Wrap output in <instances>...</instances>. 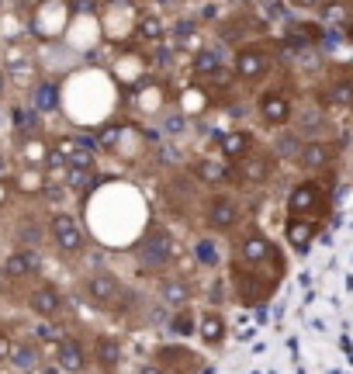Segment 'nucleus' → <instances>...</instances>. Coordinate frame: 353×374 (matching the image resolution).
Listing matches in <instances>:
<instances>
[{
	"label": "nucleus",
	"mask_w": 353,
	"mask_h": 374,
	"mask_svg": "<svg viewBox=\"0 0 353 374\" xmlns=\"http://www.w3.org/2000/svg\"><path fill=\"white\" fill-rule=\"evenodd\" d=\"M322 18L329 21V25H346V8L339 4V0H322Z\"/></svg>",
	"instance_id": "c756f323"
},
{
	"label": "nucleus",
	"mask_w": 353,
	"mask_h": 374,
	"mask_svg": "<svg viewBox=\"0 0 353 374\" xmlns=\"http://www.w3.org/2000/svg\"><path fill=\"white\" fill-rule=\"evenodd\" d=\"M94 357H97V364H101L104 371H115L118 360H122V343H118L115 336H97V343H94Z\"/></svg>",
	"instance_id": "4be33fe9"
},
{
	"label": "nucleus",
	"mask_w": 353,
	"mask_h": 374,
	"mask_svg": "<svg viewBox=\"0 0 353 374\" xmlns=\"http://www.w3.org/2000/svg\"><path fill=\"white\" fill-rule=\"evenodd\" d=\"M187 177L194 184H201V187L218 191V187L232 184V163H225L218 153H201V156H194L187 163Z\"/></svg>",
	"instance_id": "9d476101"
},
{
	"label": "nucleus",
	"mask_w": 353,
	"mask_h": 374,
	"mask_svg": "<svg viewBox=\"0 0 353 374\" xmlns=\"http://www.w3.org/2000/svg\"><path fill=\"white\" fill-rule=\"evenodd\" d=\"M63 336H66L63 326H59V322H49V319H42V326L35 329V339H39V343H49V346H56Z\"/></svg>",
	"instance_id": "c85d7f7f"
},
{
	"label": "nucleus",
	"mask_w": 353,
	"mask_h": 374,
	"mask_svg": "<svg viewBox=\"0 0 353 374\" xmlns=\"http://www.w3.org/2000/svg\"><path fill=\"white\" fill-rule=\"evenodd\" d=\"M0 274H4L8 281H32L42 274V256L35 246H18L4 263H0Z\"/></svg>",
	"instance_id": "ddd939ff"
},
{
	"label": "nucleus",
	"mask_w": 353,
	"mask_h": 374,
	"mask_svg": "<svg viewBox=\"0 0 353 374\" xmlns=\"http://www.w3.org/2000/svg\"><path fill=\"white\" fill-rule=\"evenodd\" d=\"M66 174V180H70V187H73V194H87L90 187H94V170H63Z\"/></svg>",
	"instance_id": "cd10ccee"
},
{
	"label": "nucleus",
	"mask_w": 353,
	"mask_h": 374,
	"mask_svg": "<svg viewBox=\"0 0 353 374\" xmlns=\"http://www.w3.org/2000/svg\"><path fill=\"white\" fill-rule=\"evenodd\" d=\"M0 4H4V0H0Z\"/></svg>",
	"instance_id": "ea45409f"
},
{
	"label": "nucleus",
	"mask_w": 353,
	"mask_h": 374,
	"mask_svg": "<svg viewBox=\"0 0 353 374\" xmlns=\"http://www.w3.org/2000/svg\"><path fill=\"white\" fill-rule=\"evenodd\" d=\"M198 336L204 346H222L225 343V315L218 308H204L198 315Z\"/></svg>",
	"instance_id": "aec40b11"
},
{
	"label": "nucleus",
	"mask_w": 353,
	"mask_h": 374,
	"mask_svg": "<svg viewBox=\"0 0 353 374\" xmlns=\"http://www.w3.org/2000/svg\"><path fill=\"white\" fill-rule=\"evenodd\" d=\"M8 364H11L18 374H32V371L42 364V350H39V343H11Z\"/></svg>",
	"instance_id": "412c9836"
},
{
	"label": "nucleus",
	"mask_w": 353,
	"mask_h": 374,
	"mask_svg": "<svg viewBox=\"0 0 353 374\" xmlns=\"http://www.w3.org/2000/svg\"><path fill=\"white\" fill-rule=\"evenodd\" d=\"M139 374H166V371H163V367H160V364H146V367H142V371H139Z\"/></svg>",
	"instance_id": "72a5a7b5"
},
{
	"label": "nucleus",
	"mask_w": 353,
	"mask_h": 374,
	"mask_svg": "<svg viewBox=\"0 0 353 374\" xmlns=\"http://www.w3.org/2000/svg\"><path fill=\"white\" fill-rule=\"evenodd\" d=\"M318 229H322L318 218H301V215H287V218H284V239H287L291 250H298V253H305V250L315 243Z\"/></svg>",
	"instance_id": "f3484780"
},
{
	"label": "nucleus",
	"mask_w": 353,
	"mask_h": 374,
	"mask_svg": "<svg viewBox=\"0 0 353 374\" xmlns=\"http://www.w3.org/2000/svg\"><path fill=\"white\" fill-rule=\"evenodd\" d=\"M270 70H274V56H270L267 46H260V42H242V46L236 49V56H232V77H236L239 84H246V87L263 84V80L270 77Z\"/></svg>",
	"instance_id": "39448f33"
},
{
	"label": "nucleus",
	"mask_w": 353,
	"mask_h": 374,
	"mask_svg": "<svg viewBox=\"0 0 353 374\" xmlns=\"http://www.w3.org/2000/svg\"><path fill=\"white\" fill-rule=\"evenodd\" d=\"M11 336H8V329H0V364H8V353H11Z\"/></svg>",
	"instance_id": "7c9ffc66"
},
{
	"label": "nucleus",
	"mask_w": 353,
	"mask_h": 374,
	"mask_svg": "<svg viewBox=\"0 0 353 374\" xmlns=\"http://www.w3.org/2000/svg\"><path fill=\"white\" fill-rule=\"evenodd\" d=\"M4 94H8V77L0 73V101H4Z\"/></svg>",
	"instance_id": "c9c22d12"
},
{
	"label": "nucleus",
	"mask_w": 353,
	"mask_h": 374,
	"mask_svg": "<svg viewBox=\"0 0 353 374\" xmlns=\"http://www.w3.org/2000/svg\"><path fill=\"white\" fill-rule=\"evenodd\" d=\"M256 4H263V8H270V11H274V8L280 4V0H256Z\"/></svg>",
	"instance_id": "e433bc0d"
},
{
	"label": "nucleus",
	"mask_w": 353,
	"mask_h": 374,
	"mask_svg": "<svg viewBox=\"0 0 353 374\" xmlns=\"http://www.w3.org/2000/svg\"><path fill=\"white\" fill-rule=\"evenodd\" d=\"M163 4H166V0H163Z\"/></svg>",
	"instance_id": "a19ab883"
},
{
	"label": "nucleus",
	"mask_w": 353,
	"mask_h": 374,
	"mask_svg": "<svg viewBox=\"0 0 353 374\" xmlns=\"http://www.w3.org/2000/svg\"><path fill=\"white\" fill-rule=\"evenodd\" d=\"M156 298L166 308H184L194 301V284L184 274H160L156 277Z\"/></svg>",
	"instance_id": "4468645a"
},
{
	"label": "nucleus",
	"mask_w": 353,
	"mask_h": 374,
	"mask_svg": "<svg viewBox=\"0 0 353 374\" xmlns=\"http://www.w3.org/2000/svg\"><path fill=\"white\" fill-rule=\"evenodd\" d=\"M170 329H173L177 336H191V333H198V315L191 312V305H184V308H173Z\"/></svg>",
	"instance_id": "a878e982"
},
{
	"label": "nucleus",
	"mask_w": 353,
	"mask_h": 374,
	"mask_svg": "<svg viewBox=\"0 0 353 374\" xmlns=\"http://www.w3.org/2000/svg\"><path fill=\"white\" fill-rule=\"evenodd\" d=\"M8 201V191H4V180H0V205H4Z\"/></svg>",
	"instance_id": "4c0bfd02"
},
{
	"label": "nucleus",
	"mask_w": 353,
	"mask_h": 374,
	"mask_svg": "<svg viewBox=\"0 0 353 374\" xmlns=\"http://www.w3.org/2000/svg\"><path fill=\"white\" fill-rule=\"evenodd\" d=\"M291 4H294V8H318L322 0H291Z\"/></svg>",
	"instance_id": "f704fd0d"
},
{
	"label": "nucleus",
	"mask_w": 353,
	"mask_h": 374,
	"mask_svg": "<svg viewBox=\"0 0 353 374\" xmlns=\"http://www.w3.org/2000/svg\"><path fill=\"white\" fill-rule=\"evenodd\" d=\"M232 260L242 263V267H249V270L270 274V277H280V267H284L277 243H274L267 232L253 229V225L232 239Z\"/></svg>",
	"instance_id": "f03ea898"
},
{
	"label": "nucleus",
	"mask_w": 353,
	"mask_h": 374,
	"mask_svg": "<svg viewBox=\"0 0 353 374\" xmlns=\"http://www.w3.org/2000/svg\"><path fill=\"white\" fill-rule=\"evenodd\" d=\"M346 4H353V0H346Z\"/></svg>",
	"instance_id": "58836bf2"
},
{
	"label": "nucleus",
	"mask_w": 353,
	"mask_h": 374,
	"mask_svg": "<svg viewBox=\"0 0 353 374\" xmlns=\"http://www.w3.org/2000/svg\"><path fill=\"white\" fill-rule=\"evenodd\" d=\"M8 174H11V160L0 153V180H8Z\"/></svg>",
	"instance_id": "473e14b6"
},
{
	"label": "nucleus",
	"mask_w": 353,
	"mask_h": 374,
	"mask_svg": "<svg viewBox=\"0 0 353 374\" xmlns=\"http://www.w3.org/2000/svg\"><path fill=\"white\" fill-rule=\"evenodd\" d=\"M132 256H135V267L142 277H160L173 267L177 260V239L173 232L163 225V222H153L132 246Z\"/></svg>",
	"instance_id": "f257e3e1"
},
{
	"label": "nucleus",
	"mask_w": 353,
	"mask_h": 374,
	"mask_svg": "<svg viewBox=\"0 0 353 374\" xmlns=\"http://www.w3.org/2000/svg\"><path fill=\"white\" fill-rule=\"evenodd\" d=\"M187 32H198V25H194V18H180V25H177V35L184 39Z\"/></svg>",
	"instance_id": "2f4dec72"
},
{
	"label": "nucleus",
	"mask_w": 353,
	"mask_h": 374,
	"mask_svg": "<svg viewBox=\"0 0 353 374\" xmlns=\"http://www.w3.org/2000/svg\"><path fill=\"white\" fill-rule=\"evenodd\" d=\"M318 108H336V111H353V77H336L322 91Z\"/></svg>",
	"instance_id": "a211bd4d"
},
{
	"label": "nucleus",
	"mask_w": 353,
	"mask_h": 374,
	"mask_svg": "<svg viewBox=\"0 0 353 374\" xmlns=\"http://www.w3.org/2000/svg\"><path fill=\"white\" fill-rule=\"evenodd\" d=\"M46 239L63 253V256H80L87 250V229L77 215H70L66 208H56L46 218Z\"/></svg>",
	"instance_id": "20e7f679"
},
{
	"label": "nucleus",
	"mask_w": 353,
	"mask_h": 374,
	"mask_svg": "<svg viewBox=\"0 0 353 374\" xmlns=\"http://www.w3.org/2000/svg\"><path fill=\"white\" fill-rule=\"evenodd\" d=\"M84 298H87L94 308L118 312V308L125 305V284H122L118 274H111V270H94V274L84 281Z\"/></svg>",
	"instance_id": "6e6552de"
},
{
	"label": "nucleus",
	"mask_w": 353,
	"mask_h": 374,
	"mask_svg": "<svg viewBox=\"0 0 353 374\" xmlns=\"http://www.w3.org/2000/svg\"><path fill=\"white\" fill-rule=\"evenodd\" d=\"M294 97L284 91V87H267L260 97H256V118L267 125V129H287L294 122Z\"/></svg>",
	"instance_id": "1a4fd4ad"
},
{
	"label": "nucleus",
	"mask_w": 353,
	"mask_h": 374,
	"mask_svg": "<svg viewBox=\"0 0 353 374\" xmlns=\"http://www.w3.org/2000/svg\"><path fill=\"white\" fill-rule=\"evenodd\" d=\"M160 132H163L166 139L184 135V132H187V115H184V111H166V115H160Z\"/></svg>",
	"instance_id": "bb28decb"
},
{
	"label": "nucleus",
	"mask_w": 353,
	"mask_h": 374,
	"mask_svg": "<svg viewBox=\"0 0 353 374\" xmlns=\"http://www.w3.org/2000/svg\"><path fill=\"white\" fill-rule=\"evenodd\" d=\"M287 215H301V218H318L322 222V208H325V184L318 177H301L284 201Z\"/></svg>",
	"instance_id": "0eeeda50"
},
{
	"label": "nucleus",
	"mask_w": 353,
	"mask_h": 374,
	"mask_svg": "<svg viewBox=\"0 0 353 374\" xmlns=\"http://www.w3.org/2000/svg\"><path fill=\"white\" fill-rule=\"evenodd\" d=\"M332 160H336V146L325 142V139H305L301 149H298V156H294L298 170L308 174V177H318L322 170H329Z\"/></svg>",
	"instance_id": "9b49d317"
},
{
	"label": "nucleus",
	"mask_w": 353,
	"mask_h": 374,
	"mask_svg": "<svg viewBox=\"0 0 353 374\" xmlns=\"http://www.w3.org/2000/svg\"><path fill=\"white\" fill-rule=\"evenodd\" d=\"M163 35H166V21H163V18L146 15V18L135 21V39H139V42H160Z\"/></svg>",
	"instance_id": "b1692460"
},
{
	"label": "nucleus",
	"mask_w": 353,
	"mask_h": 374,
	"mask_svg": "<svg viewBox=\"0 0 353 374\" xmlns=\"http://www.w3.org/2000/svg\"><path fill=\"white\" fill-rule=\"evenodd\" d=\"M15 129L21 135H42V115L32 104H18L15 108Z\"/></svg>",
	"instance_id": "5701e85b"
},
{
	"label": "nucleus",
	"mask_w": 353,
	"mask_h": 374,
	"mask_svg": "<svg viewBox=\"0 0 353 374\" xmlns=\"http://www.w3.org/2000/svg\"><path fill=\"white\" fill-rule=\"evenodd\" d=\"M32 108L39 111V115H49V111H59V91L46 80V84H39L35 87V97H32Z\"/></svg>",
	"instance_id": "393cba45"
},
{
	"label": "nucleus",
	"mask_w": 353,
	"mask_h": 374,
	"mask_svg": "<svg viewBox=\"0 0 353 374\" xmlns=\"http://www.w3.org/2000/svg\"><path fill=\"white\" fill-rule=\"evenodd\" d=\"M253 146H256V139H253L249 129H225V132L215 139V149H218V156H222L225 163H239Z\"/></svg>",
	"instance_id": "dca6fc26"
},
{
	"label": "nucleus",
	"mask_w": 353,
	"mask_h": 374,
	"mask_svg": "<svg viewBox=\"0 0 353 374\" xmlns=\"http://www.w3.org/2000/svg\"><path fill=\"white\" fill-rule=\"evenodd\" d=\"M277 170V156L274 149H263V146H253L239 163H232V184H242V187H263Z\"/></svg>",
	"instance_id": "423d86ee"
},
{
	"label": "nucleus",
	"mask_w": 353,
	"mask_h": 374,
	"mask_svg": "<svg viewBox=\"0 0 353 374\" xmlns=\"http://www.w3.org/2000/svg\"><path fill=\"white\" fill-rule=\"evenodd\" d=\"M242 205L239 198H232L229 191H211L201 201V222L211 236H232L242 229Z\"/></svg>",
	"instance_id": "7ed1b4c3"
},
{
	"label": "nucleus",
	"mask_w": 353,
	"mask_h": 374,
	"mask_svg": "<svg viewBox=\"0 0 353 374\" xmlns=\"http://www.w3.org/2000/svg\"><path fill=\"white\" fill-rule=\"evenodd\" d=\"M28 308H32L39 319L59 322V315L66 312V298H63V291H59L53 281H39V284L28 291Z\"/></svg>",
	"instance_id": "f8f14e48"
},
{
	"label": "nucleus",
	"mask_w": 353,
	"mask_h": 374,
	"mask_svg": "<svg viewBox=\"0 0 353 374\" xmlns=\"http://www.w3.org/2000/svg\"><path fill=\"white\" fill-rule=\"evenodd\" d=\"M53 353H56V367H59L63 374H84L87 364H90V353H87V346H84L77 336H63V339L53 346Z\"/></svg>",
	"instance_id": "2eb2a0df"
},
{
	"label": "nucleus",
	"mask_w": 353,
	"mask_h": 374,
	"mask_svg": "<svg viewBox=\"0 0 353 374\" xmlns=\"http://www.w3.org/2000/svg\"><path fill=\"white\" fill-rule=\"evenodd\" d=\"M222 70H225V59H222V49H215V46H204L191 56V73L198 80H215Z\"/></svg>",
	"instance_id": "6ab92c4d"
}]
</instances>
